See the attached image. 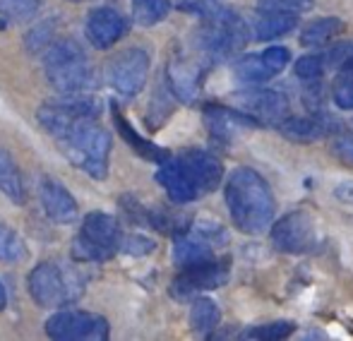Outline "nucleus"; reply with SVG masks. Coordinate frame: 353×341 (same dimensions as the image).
Segmentation results:
<instances>
[{
  "label": "nucleus",
  "mask_w": 353,
  "mask_h": 341,
  "mask_svg": "<svg viewBox=\"0 0 353 341\" xmlns=\"http://www.w3.org/2000/svg\"><path fill=\"white\" fill-rule=\"evenodd\" d=\"M5 305H8V291H5L3 281H0V310H5Z\"/></svg>",
  "instance_id": "obj_37"
},
{
  "label": "nucleus",
  "mask_w": 353,
  "mask_h": 341,
  "mask_svg": "<svg viewBox=\"0 0 353 341\" xmlns=\"http://www.w3.org/2000/svg\"><path fill=\"white\" fill-rule=\"evenodd\" d=\"M39 8H41V0H0V17L22 24L37 17Z\"/></svg>",
  "instance_id": "obj_27"
},
{
  "label": "nucleus",
  "mask_w": 353,
  "mask_h": 341,
  "mask_svg": "<svg viewBox=\"0 0 353 341\" xmlns=\"http://www.w3.org/2000/svg\"><path fill=\"white\" fill-rule=\"evenodd\" d=\"M0 192L10 197L14 205H24V197H27L17 161L12 159V154L5 147H0Z\"/></svg>",
  "instance_id": "obj_21"
},
{
  "label": "nucleus",
  "mask_w": 353,
  "mask_h": 341,
  "mask_svg": "<svg viewBox=\"0 0 353 341\" xmlns=\"http://www.w3.org/2000/svg\"><path fill=\"white\" fill-rule=\"evenodd\" d=\"M233 75H236V80L241 82V85H248V87H260V85H265V82H270L272 77H276L274 70L265 63L262 53L260 56H243L241 61L233 65Z\"/></svg>",
  "instance_id": "obj_22"
},
{
  "label": "nucleus",
  "mask_w": 353,
  "mask_h": 341,
  "mask_svg": "<svg viewBox=\"0 0 353 341\" xmlns=\"http://www.w3.org/2000/svg\"><path fill=\"white\" fill-rule=\"evenodd\" d=\"M315 5V0H257V10L260 12H288V14H301Z\"/></svg>",
  "instance_id": "obj_29"
},
{
  "label": "nucleus",
  "mask_w": 353,
  "mask_h": 341,
  "mask_svg": "<svg viewBox=\"0 0 353 341\" xmlns=\"http://www.w3.org/2000/svg\"><path fill=\"white\" fill-rule=\"evenodd\" d=\"M121 226L106 211H92L82 219L74 236L72 257L79 262H108L121 250Z\"/></svg>",
  "instance_id": "obj_6"
},
{
  "label": "nucleus",
  "mask_w": 353,
  "mask_h": 341,
  "mask_svg": "<svg viewBox=\"0 0 353 341\" xmlns=\"http://www.w3.org/2000/svg\"><path fill=\"white\" fill-rule=\"evenodd\" d=\"M276 130H279L286 140L307 145V142L322 140V137H327L330 132H336L339 127H336V123L332 121L325 111H315V113H310V116H286L279 125H276Z\"/></svg>",
  "instance_id": "obj_15"
},
{
  "label": "nucleus",
  "mask_w": 353,
  "mask_h": 341,
  "mask_svg": "<svg viewBox=\"0 0 353 341\" xmlns=\"http://www.w3.org/2000/svg\"><path fill=\"white\" fill-rule=\"evenodd\" d=\"M344 27H346L344 19H339V17H317L301 29L298 41H301V46H305V48L327 46L332 39L339 37V34L344 32Z\"/></svg>",
  "instance_id": "obj_20"
},
{
  "label": "nucleus",
  "mask_w": 353,
  "mask_h": 341,
  "mask_svg": "<svg viewBox=\"0 0 353 341\" xmlns=\"http://www.w3.org/2000/svg\"><path fill=\"white\" fill-rule=\"evenodd\" d=\"M27 255L29 253H27V245H24L22 236L0 221V260L22 262V260H27Z\"/></svg>",
  "instance_id": "obj_26"
},
{
  "label": "nucleus",
  "mask_w": 353,
  "mask_h": 341,
  "mask_svg": "<svg viewBox=\"0 0 353 341\" xmlns=\"http://www.w3.org/2000/svg\"><path fill=\"white\" fill-rule=\"evenodd\" d=\"M46 334L61 341H103L108 339V322L87 310H61L46 322Z\"/></svg>",
  "instance_id": "obj_9"
},
{
  "label": "nucleus",
  "mask_w": 353,
  "mask_h": 341,
  "mask_svg": "<svg viewBox=\"0 0 353 341\" xmlns=\"http://www.w3.org/2000/svg\"><path fill=\"white\" fill-rule=\"evenodd\" d=\"M113 121H116V125H118V132L123 135V140L128 142V145L132 147V149L137 152V154L142 156V159H147V161H154V164H159V161H163L168 156V152H163L161 147H157L154 142H149V140H144V137L140 135V132L132 127V123L128 121L125 116H123L121 111H118V106L113 103Z\"/></svg>",
  "instance_id": "obj_19"
},
{
  "label": "nucleus",
  "mask_w": 353,
  "mask_h": 341,
  "mask_svg": "<svg viewBox=\"0 0 353 341\" xmlns=\"http://www.w3.org/2000/svg\"><path fill=\"white\" fill-rule=\"evenodd\" d=\"M241 111L255 118L260 125H279L288 113V99L276 89H255V92L238 94Z\"/></svg>",
  "instance_id": "obj_12"
},
{
  "label": "nucleus",
  "mask_w": 353,
  "mask_h": 341,
  "mask_svg": "<svg viewBox=\"0 0 353 341\" xmlns=\"http://www.w3.org/2000/svg\"><path fill=\"white\" fill-rule=\"evenodd\" d=\"M210 257H214V245L200 231H195L192 226L178 231L173 238V262L178 267L197 265V262H205Z\"/></svg>",
  "instance_id": "obj_17"
},
{
  "label": "nucleus",
  "mask_w": 353,
  "mask_h": 341,
  "mask_svg": "<svg viewBox=\"0 0 353 341\" xmlns=\"http://www.w3.org/2000/svg\"><path fill=\"white\" fill-rule=\"evenodd\" d=\"M221 322V310L207 296H195L190 305V327L197 334H212Z\"/></svg>",
  "instance_id": "obj_23"
},
{
  "label": "nucleus",
  "mask_w": 353,
  "mask_h": 341,
  "mask_svg": "<svg viewBox=\"0 0 353 341\" xmlns=\"http://www.w3.org/2000/svg\"><path fill=\"white\" fill-rule=\"evenodd\" d=\"M272 243L279 253L286 255H307L315 253L320 245V236H317V226L312 214L298 209L283 214L279 221H272Z\"/></svg>",
  "instance_id": "obj_7"
},
{
  "label": "nucleus",
  "mask_w": 353,
  "mask_h": 341,
  "mask_svg": "<svg viewBox=\"0 0 353 341\" xmlns=\"http://www.w3.org/2000/svg\"><path fill=\"white\" fill-rule=\"evenodd\" d=\"M128 32V19L123 17L121 10L116 8H97L89 12L87 22H84V34H87L89 43L99 51L116 46Z\"/></svg>",
  "instance_id": "obj_11"
},
{
  "label": "nucleus",
  "mask_w": 353,
  "mask_h": 341,
  "mask_svg": "<svg viewBox=\"0 0 353 341\" xmlns=\"http://www.w3.org/2000/svg\"><path fill=\"white\" fill-rule=\"evenodd\" d=\"M181 274L173 281V296L181 300L192 298L200 291H212L219 289L228 281V274H231V260H216V257H210L205 262H197V265H188L181 267Z\"/></svg>",
  "instance_id": "obj_10"
},
{
  "label": "nucleus",
  "mask_w": 353,
  "mask_h": 341,
  "mask_svg": "<svg viewBox=\"0 0 353 341\" xmlns=\"http://www.w3.org/2000/svg\"><path fill=\"white\" fill-rule=\"evenodd\" d=\"M223 200L238 231L248 236H260L270 231L276 214V200L270 183L257 171L248 166L233 169L223 185Z\"/></svg>",
  "instance_id": "obj_3"
},
{
  "label": "nucleus",
  "mask_w": 353,
  "mask_h": 341,
  "mask_svg": "<svg viewBox=\"0 0 353 341\" xmlns=\"http://www.w3.org/2000/svg\"><path fill=\"white\" fill-rule=\"evenodd\" d=\"M202 77H205V63L190 61V58H173L166 68V87L178 101L192 103L200 94Z\"/></svg>",
  "instance_id": "obj_13"
},
{
  "label": "nucleus",
  "mask_w": 353,
  "mask_h": 341,
  "mask_svg": "<svg viewBox=\"0 0 353 341\" xmlns=\"http://www.w3.org/2000/svg\"><path fill=\"white\" fill-rule=\"evenodd\" d=\"M84 281L70 267L41 262L29 274V293L41 308H63L82 296Z\"/></svg>",
  "instance_id": "obj_5"
},
{
  "label": "nucleus",
  "mask_w": 353,
  "mask_h": 341,
  "mask_svg": "<svg viewBox=\"0 0 353 341\" xmlns=\"http://www.w3.org/2000/svg\"><path fill=\"white\" fill-rule=\"evenodd\" d=\"M157 166L159 169L154 178L166 190L173 205H188V202H195L197 197L210 195L223 180L221 159L200 147L181 152L178 156L168 154Z\"/></svg>",
  "instance_id": "obj_2"
},
{
  "label": "nucleus",
  "mask_w": 353,
  "mask_h": 341,
  "mask_svg": "<svg viewBox=\"0 0 353 341\" xmlns=\"http://www.w3.org/2000/svg\"><path fill=\"white\" fill-rule=\"evenodd\" d=\"M39 197H41V207L46 211V216L53 221V224H74L79 216L77 209V200L70 195L65 185L56 178H41L39 180Z\"/></svg>",
  "instance_id": "obj_14"
},
{
  "label": "nucleus",
  "mask_w": 353,
  "mask_h": 341,
  "mask_svg": "<svg viewBox=\"0 0 353 341\" xmlns=\"http://www.w3.org/2000/svg\"><path fill=\"white\" fill-rule=\"evenodd\" d=\"M332 96L341 111H353V56L336 70Z\"/></svg>",
  "instance_id": "obj_25"
},
{
  "label": "nucleus",
  "mask_w": 353,
  "mask_h": 341,
  "mask_svg": "<svg viewBox=\"0 0 353 341\" xmlns=\"http://www.w3.org/2000/svg\"><path fill=\"white\" fill-rule=\"evenodd\" d=\"M51 41H53V22H43L41 27H37L27 37V46L32 51H43Z\"/></svg>",
  "instance_id": "obj_35"
},
{
  "label": "nucleus",
  "mask_w": 353,
  "mask_h": 341,
  "mask_svg": "<svg viewBox=\"0 0 353 341\" xmlns=\"http://www.w3.org/2000/svg\"><path fill=\"white\" fill-rule=\"evenodd\" d=\"M262 58H265L267 65L274 70V75H279L283 68L288 65V61H291V51H288L286 46H272V48H267V51L262 53Z\"/></svg>",
  "instance_id": "obj_34"
},
{
  "label": "nucleus",
  "mask_w": 353,
  "mask_h": 341,
  "mask_svg": "<svg viewBox=\"0 0 353 341\" xmlns=\"http://www.w3.org/2000/svg\"><path fill=\"white\" fill-rule=\"evenodd\" d=\"M101 101L84 92L63 94V99L39 108V123L56 140L74 169L84 171L94 180L108 176L113 140L106 127L99 125Z\"/></svg>",
  "instance_id": "obj_1"
},
{
  "label": "nucleus",
  "mask_w": 353,
  "mask_h": 341,
  "mask_svg": "<svg viewBox=\"0 0 353 341\" xmlns=\"http://www.w3.org/2000/svg\"><path fill=\"white\" fill-rule=\"evenodd\" d=\"M351 56H353V41H339L327 48V51H322L320 58L325 63V70H339Z\"/></svg>",
  "instance_id": "obj_31"
},
{
  "label": "nucleus",
  "mask_w": 353,
  "mask_h": 341,
  "mask_svg": "<svg viewBox=\"0 0 353 341\" xmlns=\"http://www.w3.org/2000/svg\"><path fill=\"white\" fill-rule=\"evenodd\" d=\"M296 332V324L291 320H274V322L260 324V327L245 329L248 339H265V341H276V339H288Z\"/></svg>",
  "instance_id": "obj_28"
},
{
  "label": "nucleus",
  "mask_w": 353,
  "mask_h": 341,
  "mask_svg": "<svg viewBox=\"0 0 353 341\" xmlns=\"http://www.w3.org/2000/svg\"><path fill=\"white\" fill-rule=\"evenodd\" d=\"M149 53L140 46H132L113 56L106 65V80L121 96H137L149 77Z\"/></svg>",
  "instance_id": "obj_8"
},
{
  "label": "nucleus",
  "mask_w": 353,
  "mask_h": 341,
  "mask_svg": "<svg viewBox=\"0 0 353 341\" xmlns=\"http://www.w3.org/2000/svg\"><path fill=\"white\" fill-rule=\"evenodd\" d=\"M70 3H84V0H70Z\"/></svg>",
  "instance_id": "obj_38"
},
{
  "label": "nucleus",
  "mask_w": 353,
  "mask_h": 341,
  "mask_svg": "<svg viewBox=\"0 0 353 341\" xmlns=\"http://www.w3.org/2000/svg\"><path fill=\"white\" fill-rule=\"evenodd\" d=\"M205 123L210 127L212 140L221 142V145H228L233 140L238 130L243 127H257L260 123L252 116H248L241 108H223V106H207L205 108Z\"/></svg>",
  "instance_id": "obj_16"
},
{
  "label": "nucleus",
  "mask_w": 353,
  "mask_h": 341,
  "mask_svg": "<svg viewBox=\"0 0 353 341\" xmlns=\"http://www.w3.org/2000/svg\"><path fill=\"white\" fill-rule=\"evenodd\" d=\"M293 72H296L298 80H305V82H315L325 75V63H322L320 53H310V56H303L296 61L293 65Z\"/></svg>",
  "instance_id": "obj_30"
},
{
  "label": "nucleus",
  "mask_w": 353,
  "mask_h": 341,
  "mask_svg": "<svg viewBox=\"0 0 353 341\" xmlns=\"http://www.w3.org/2000/svg\"><path fill=\"white\" fill-rule=\"evenodd\" d=\"M154 248H157V243L152 238H147V236H125V238H121V250L132 257L149 255L154 253Z\"/></svg>",
  "instance_id": "obj_33"
},
{
  "label": "nucleus",
  "mask_w": 353,
  "mask_h": 341,
  "mask_svg": "<svg viewBox=\"0 0 353 341\" xmlns=\"http://www.w3.org/2000/svg\"><path fill=\"white\" fill-rule=\"evenodd\" d=\"M171 12V0H132V17L142 27L163 22Z\"/></svg>",
  "instance_id": "obj_24"
},
{
  "label": "nucleus",
  "mask_w": 353,
  "mask_h": 341,
  "mask_svg": "<svg viewBox=\"0 0 353 341\" xmlns=\"http://www.w3.org/2000/svg\"><path fill=\"white\" fill-rule=\"evenodd\" d=\"M332 195L336 197V200L341 202V205H349L353 207V183L346 180V183H336L334 190H332Z\"/></svg>",
  "instance_id": "obj_36"
},
{
  "label": "nucleus",
  "mask_w": 353,
  "mask_h": 341,
  "mask_svg": "<svg viewBox=\"0 0 353 341\" xmlns=\"http://www.w3.org/2000/svg\"><path fill=\"white\" fill-rule=\"evenodd\" d=\"M298 29V14L288 12H262L255 22L250 24V39L255 41H272L291 34Z\"/></svg>",
  "instance_id": "obj_18"
},
{
  "label": "nucleus",
  "mask_w": 353,
  "mask_h": 341,
  "mask_svg": "<svg viewBox=\"0 0 353 341\" xmlns=\"http://www.w3.org/2000/svg\"><path fill=\"white\" fill-rule=\"evenodd\" d=\"M41 61L51 87L61 94L87 92L92 87V61L74 39H53L41 51Z\"/></svg>",
  "instance_id": "obj_4"
},
{
  "label": "nucleus",
  "mask_w": 353,
  "mask_h": 341,
  "mask_svg": "<svg viewBox=\"0 0 353 341\" xmlns=\"http://www.w3.org/2000/svg\"><path fill=\"white\" fill-rule=\"evenodd\" d=\"M332 154L339 161H344L346 166H353V132H334L332 140Z\"/></svg>",
  "instance_id": "obj_32"
}]
</instances>
